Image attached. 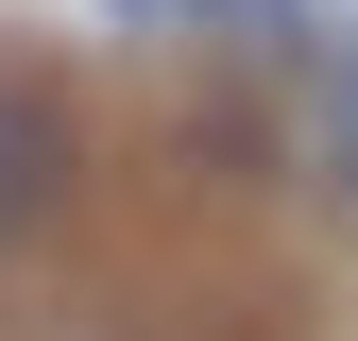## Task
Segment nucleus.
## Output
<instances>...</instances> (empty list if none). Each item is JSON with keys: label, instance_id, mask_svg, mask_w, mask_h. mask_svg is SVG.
Masks as SVG:
<instances>
[{"label": "nucleus", "instance_id": "f257e3e1", "mask_svg": "<svg viewBox=\"0 0 358 341\" xmlns=\"http://www.w3.org/2000/svg\"><path fill=\"white\" fill-rule=\"evenodd\" d=\"M52 188H69V119H52V103H17V85H0V239H17L34 205H52Z\"/></svg>", "mask_w": 358, "mask_h": 341}]
</instances>
